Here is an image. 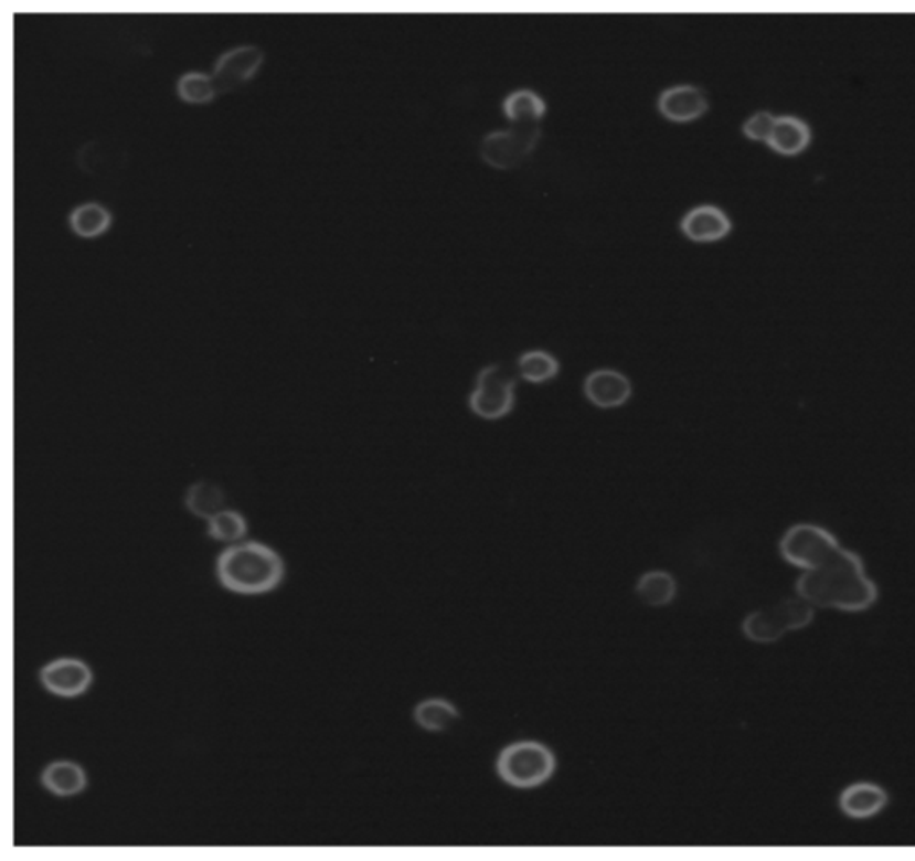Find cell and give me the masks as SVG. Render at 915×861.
Returning a JSON list of instances; mask_svg holds the SVG:
<instances>
[{"mask_svg":"<svg viewBox=\"0 0 915 861\" xmlns=\"http://www.w3.org/2000/svg\"><path fill=\"white\" fill-rule=\"evenodd\" d=\"M796 595L813 608L862 614L877 600V586L859 554L840 548L830 560L796 580Z\"/></svg>","mask_w":915,"mask_h":861,"instance_id":"cell-1","label":"cell"},{"mask_svg":"<svg viewBox=\"0 0 915 861\" xmlns=\"http://www.w3.org/2000/svg\"><path fill=\"white\" fill-rule=\"evenodd\" d=\"M216 574L230 592L259 595L276 591L285 576V565L281 556L265 543L242 542L221 554Z\"/></svg>","mask_w":915,"mask_h":861,"instance_id":"cell-2","label":"cell"},{"mask_svg":"<svg viewBox=\"0 0 915 861\" xmlns=\"http://www.w3.org/2000/svg\"><path fill=\"white\" fill-rule=\"evenodd\" d=\"M816 608L801 597L779 600V603L756 609L742 623V633L747 640L769 646L781 640L789 633L801 631L813 623Z\"/></svg>","mask_w":915,"mask_h":861,"instance_id":"cell-3","label":"cell"},{"mask_svg":"<svg viewBox=\"0 0 915 861\" xmlns=\"http://www.w3.org/2000/svg\"><path fill=\"white\" fill-rule=\"evenodd\" d=\"M556 768L553 751L540 742H515L499 754L498 773L515 788H535L551 779Z\"/></svg>","mask_w":915,"mask_h":861,"instance_id":"cell-4","label":"cell"},{"mask_svg":"<svg viewBox=\"0 0 915 861\" xmlns=\"http://www.w3.org/2000/svg\"><path fill=\"white\" fill-rule=\"evenodd\" d=\"M842 548L836 534L822 525L802 524L790 525L779 540V554L789 565L799 571H812L830 560Z\"/></svg>","mask_w":915,"mask_h":861,"instance_id":"cell-5","label":"cell"},{"mask_svg":"<svg viewBox=\"0 0 915 861\" xmlns=\"http://www.w3.org/2000/svg\"><path fill=\"white\" fill-rule=\"evenodd\" d=\"M515 406V374L504 365L485 366L469 397L470 412L483 421H501Z\"/></svg>","mask_w":915,"mask_h":861,"instance_id":"cell-6","label":"cell"},{"mask_svg":"<svg viewBox=\"0 0 915 861\" xmlns=\"http://www.w3.org/2000/svg\"><path fill=\"white\" fill-rule=\"evenodd\" d=\"M539 136L540 129L535 124H515L512 129L485 136L479 152L493 169L512 170L535 150Z\"/></svg>","mask_w":915,"mask_h":861,"instance_id":"cell-7","label":"cell"},{"mask_svg":"<svg viewBox=\"0 0 915 861\" xmlns=\"http://www.w3.org/2000/svg\"><path fill=\"white\" fill-rule=\"evenodd\" d=\"M264 63V52L254 45H242L224 52L213 68V85L216 94H227L249 81Z\"/></svg>","mask_w":915,"mask_h":861,"instance_id":"cell-8","label":"cell"},{"mask_svg":"<svg viewBox=\"0 0 915 861\" xmlns=\"http://www.w3.org/2000/svg\"><path fill=\"white\" fill-rule=\"evenodd\" d=\"M43 687L60 698H77L92 684V669L76 658H60L43 667L40 672Z\"/></svg>","mask_w":915,"mask_h":861,"instance_id":"cell-9","label":"cell"},{"mask_svg":"<svg viewBox=\"0 0 915 861\" xmlns=\"http://www.w3.org/2000/svg\"><path fill=\"white\" fill-rule=\"evenodd\" d=\"M631 383L619 370H594L583 383V394L588 403L602 410L625 406L631 397Z\"/></svg>","mask_w":915,"mask_h":861,"instance_id":"cell-10","label":"cell"},{"mask_svg":"<svg viewBox=\"0 0 915 861\" xmlns=\"http://www.w3.org/2000/svg\"><path fill=\"white\" fill-rule=\"evenodd\" d=\"M889 805V794L876 783H851L840 791L839 810L851 820L873 819Z\"/></svg>","mask_w":915,"mask_h":861,"instance_id":"cell-11","label":"cell"},{"mask_svg":"<svg viewBox=\"0 0 915 861\" xmlns=\"http://www.w3.org/2000/svg\"><path fill=\"white\" fill-rule=\"evenodd\" d=\"M732 221L726 215V211L712 204H703V206L690 210L681 221V231L695 244H714L719 240L726 238L727 234L732 233Z\"/></svg>","mask_w":915,"mask_h":861,"instance_id":"cell-12","label":"cell"},{"mask_svg":"<svg viewBox=\"0 0 915 861\" xmlns=\"http://www.w3.org/2000/svg\"><path fill=\"white\" fill-rule=\"evenodd\" d=\"M658 109L672 123H692L709 111V97L700 86H672L660 95Z\"/></svg>","mask_w":915,"mask_h":861,"instance_id":"cell-13","label":"cell"},{"mask_svg":"<svg viewBox=\"0 0 915 861\" xmlns=\"http://www.w3.org/2000/svg\"><path fill=\"white\" fill-rule=\"evenodd\" d=\"M812 141V129L802 118L785 115L776 117L775 129L770 132L767 146L781 156L801 155Z\"/></svg>","mask_w":915,"mask_h":861,"instance_id":"cell-14","label":"cell"},{"mask_svg":"<svg viewBox=\"0 0 915 861\" xmlns=\"http://www.w3.org/2000/svg\"><path fill=\"white\" fill-rule=\"evenodd\" d=\"M43 787L60 797L77 796L88 787L83 767L74 762H54L42 774Z\"/></svg>","mask_w":915,"mask_h":861,"instance_id":"cell-15","label":"cell"},{"mask_svg":"<svg viewBox=\"0 0 915 861\" xmlns=\"http://www.w3.org/2000/svg\"><path fill=\"white\" fill-rule=\"evenodd\" d=\"M635 592H637V597L643 604H648L652 608H660V606L671 604L674 597H677V580L666 571L646 572L637 581Z\"/></svg>","mask_w":915,"mask_h":861,"instance_id":"cell-16","label":"cell"},{"mask_svg":"<svg viewBox=\"0 0 915 861\" xmlns=\"http://www.w3.org/2000/svg\"><path fill=\"white\" fill-rule=\"evenodd\" d=\"M414 716L415 722L423 730L441 733L455 726L456 721L460 719V713L446 699H426V701L418 702Z\"/></svg>","mask_w":915,"mask_h":861,"instance_id":"cell-17","label":"cell"},{"mask_svg":"<svg viewBox=\"0 0 915 861\" xmlns=\"http://www.w3.org/2000/svg\"><path fill=\"white\" fill-rule=\"evenodd\" d=\"M68 224L77 236L95 238L108 231L111 224V213L99 202H86L72 211Z\"/></svg>","mask_w":915,"mask_h":861,"instance_id":"cell-18","label":"cell"},{"mask_svg":"<svg viewBox=\"0 0 915 861\" xmlns=\"http://www.w3.org/2000/svg\"><path fill=\"white\" fill-rule=\"evenodd\" d=\"M184 504L193 515L210 520L224 510L226 496L222 492V488L216 487L213 482L199 481L190 487Z\"/></svg>","mask_w":915,"mask_h":861,"instance_id":"cell-19","label":"cell"},{"mask_svg":"<svg viewBox=\"0 0 915 861\" xmlns=\"http://www.w3.org/2000/svg\"><path fill=\"white\" fill-rule=\"evenodd\" d=\"M504 115L513 124H535L545 115V103L531 89H517L502 104Z\"/></svg>","mask_w":915,"mask_h":861,"instance_id":"cell-20","label":"cell"},{"mask_svg":"<svg viewBox=\"0 0 915 861\" xmlns=\"http://www.w3.org/2000/svg\"><path fill=\"white\" fill-rule=\"evenodd\" d=\"M560 363L551 352L530 351L519 358V374L528 383H545L558 375Z\"/></svg>","mask_w":915,"mask_h":861,"instance_id":"cell-21","label":"cell"},{"mask_svg":"<svg viewBox=\"0 0 915 861\" xmlns=\"http://www.w3.org/2000/svg\"><path fill=\"white\" fill-rule=\"evenodd\" d=\"M208 534L219 542L238 543L247 534V522L238 511L222 510L208 520Z\"/></svg>","mask_w":915,"mask_h":861,"instance_id":"cell-22","label":"cell"},{"mask_svg":"<svg viewBox=\"0 0 915 861\" xmlns=\"http://www.w3.org/2000/svg\"><path fill=\"white\" fill-rule=\"evenodd\" d=\"M178 94L184 103L208 104L215 99L216 89L212 75L202 72H187L178 83Z\"/></svg>","mask_w":915,"mask_h":861,"instance_id":"cell-23","label":"cell"},{"mask_svg":"<svg viewBox=\"0 0 915 861\" xmlns=\"http://www.w3.org/2000/svg\"><path fill=\"white\" fill-rule=\"evenodd\" d=\"M776 117L770 111H758L752 117L747 118L742 132L753 141H764L767 144L770 138V132L775 129Z\"/></svg>","mask_w":915,"mask_h":861,"instance_id":"cell-24","label":"cell"}]
</instances>
